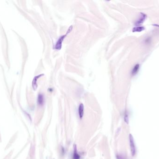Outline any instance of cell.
<instances>
[{"mask_svg": "<svg viewBox=\"0 0 159 159\" xmlns=\"http://www.w3.org/2000/svg\"><path fill=\"white\" fill-rule=\"evenodd\" d=\"M129 143H130V147L131 154L133 156H134L136 153V148L134 144V139L131 134H130L129 135Z\"/></svg>", "mask_w": 159, "mask_h": 159, "instance_id": "2", "label": "cell"}, {"mask_svg": "<svg viewBox=\"0 0 159 159\" xmlns=\"http://www.w3.org/2000/svg\"><path fill=\"white\" fill-rule=\"evenodd\" d=\"M72 159H81V156L78 152L77 146L75 144L74 145V151Z\"/></svg>", "mask_w": 159, "mask_h": 159, "instance_id": "4", "label": "cell"}, {"mask_svg": "<svg viewBox=\"0 0 159 159\" xmlns=\"http://www.w3.org/2000/svg\"><path fill=\"white\" fill-rule=\"evenodd\" d=\"M72 28H73V26H71L68 29V30L67 31V32L66 34L64 35H63V36H61L59 38V39L58 40V41H57L55 45V49H58V50H60V49H61L63 41L64 40V39L67 36V34L70 32V31H71Z\"/></svg>", "mask_w": 159, "mask_h": 159, "instance_id": "1", "label": "cell"}, {"mask_svg": "<svg viewBox=\"0 0 159 159\" xmlns=\"http://www.w3.org/2000/svg\"><path fill=\"white\" fill-rule=\"evenodd\" d=\"M139 68H140L139 64H136L135 66L134 67V68L132 70V72H131V73H132L133 76H134L137 74L139 70Z\"/></svg>", "mask_w": 159, "mask_h": 159, "instance_id": "9", "label": "cell"}, {"mask_svg": "<svg viewBox=\"0 0 159 159\" xmlns=\"http://www.w3.org/2000/svg\"><path fill=\"white\" fill-rule=\"evenodd\" d=\"M37 103L40 106H42L44 104V97L43 94H39L37 98Z\"/></svg>", "mask_w": 159, "mask_h": 159, "instance_id": "7", "label": "cell"}, {"mask_svg": "<svg viewBox=\"0 0 159 159\" xmlns=\"http://www.w3.org/2000/svg\"><path fill=\"white\" fill-rule=\"evenodd\" d=\"M43 75V74H40L34 77L32 81V87L34 90H36V89L37 88V80L40 77H42Z\"/></svg>", "mask_w": 159, "mask_h": 159, "instance_id": "5", "label": "cell"}, {"mask_svg": "<svg viewBox=\"0 0 159 159\" xmlns=\"http://www.w3.org/2000/svg\"><path fill=\"white\" fill-rule=\"evenodd\" d=\"M61 152L63 154H64L65 152V150L64 148H63V147H62V148H61Z\"/></svg>", "mask_w": 159, "mask_h": 159, "instance_id": "12", "label": "cell"}, {"mask_svg": "<svg viewBox=\"0 0 159 159\" xmlns=\"http://www.w3.org/2000/svg\"><path fill=\"white\" fill-rule=\"evenodd\" d=\"M84 110V105L82 103H81L80 104L78 107V114H79V116L81 119H82L83 117Z\"/></svg>", "mask_w": 159, "mask_h": 159, "instance_id": "6", "label": "cell"}, {"mask_svg": "<svg viewBox=\"0 0 159 159\" xmlns=\"http://www.w3.org/2000/svg\"><path fill=\"white\" fill-rule=\"evenodd\" d=\"M146 18H147V15L146 14L143 13H141L139 18L135 22V25L136 26H139V25L142 24L143 22L145 21Z\"/></svg>", "mask_w": 159, "mask_h": 159, "instance_id": "3", "label": "cell"}, {"mask_svg": "<svg viewBox=\"0 0 159 159\" xmlns=\"http://www.w3.org/2000/svg\"><path fill=\"white\" fill-rule=\"evenodd\" d=\"M124 120L125 122L126 123V124H128V123H129V117H128V113H127V112L126 111L125 112Z\"/></svg>", "mask_w": 159, "mask_h": 159, "instance_id": "11", "label": "cell"}, {"mask_svg": "<svg viewBox=\"0 0 159 159\" xmlns=\"http://www.w3.org/2000/svg\"><path fill=\"white\" fill-rule=\"evenodd\" d=\"M116 159H126V156L122 154H117L116 155Z\"/></svg>", "mask_w": 159, "mask_h": 159, "instance_id": "10", "label": "cell"}, {"mask_svg": "<svg viewBox=\"0 0 159 159\" xmlns=\"http://www.w3.org/2000/svg\"><path fill=\"white\" fill-rule=\"evenodd\" d=\"M145 29V28L143 26H136L134 28H133V32H140L141 31H142Z\"/></svg>", "mask_w": 159, "mask_h": 159, "instance_id": "8", "label": "cell"}]
</instances>
